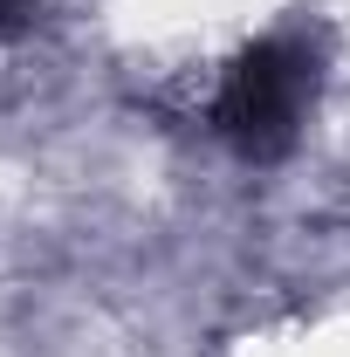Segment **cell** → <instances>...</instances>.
<instances>
[{"instance_id": "6da1fadb", "label": "cell", "mask_w": 350, "mask_h": 357, "mask_svg": "<svg viewBox=\"0 0 350 357\" xmlns=\"http://www.w3.org/2000/svg\"><path fill=\"white\" fill-rule=\"evenodd\" d=\"M309 103H316V55H309V42L261 35L254 48L234 55V69H227V83L213 96V131L248 165H268V158H282L303 137Z\"/></svg>"}]
</instances>
